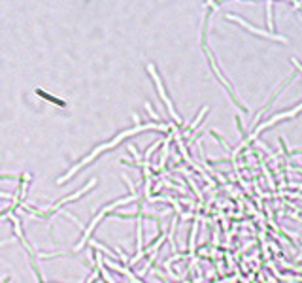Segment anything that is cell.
<instances>
[{"mask_svg":"<svg viewBox=\"0 0 302 283\" xmlns=\"http://www.w3.org/2000/svg\"><path fill=\"white\" fill-rule=\"evenodd\" d=\"M227 19H232V21H238L242 26H245L250 33L257 34V36H263V38H268V40H276V42H282V44H287V38H283V36H280V34H274V33H266V31H261V29H255V26H251L250 23L245 19H242V17H236V15H232V13H229V15H225Z\"/></svg>","mask_w":302,"mask_h":283,"instance_id":"3957f363","label":"cell"},{"mask_svg":"<svg viewBox=\"0 0 302 283\" xmlns=\"http://www.w3.org/2000/svg\"><path fill=\"white\" fill-rule=\"evenodd\" d=\"M148 72L151 74V76H153L155 85H157V89H159V95H161L162 102L167 104V108H168V114H170V117H172V119H174L176 123H178V125H181V119L178 117V114H176V109H174L172 102H170V98H168V95L164 93V87H162V83H161V77L157 76V72H155V66H153V65H148Z\"/></svg>","mask_w":302,"mask_h":283,"instance_id":"7a4b0ae2","label":"cell"},{"mask_svg":"<svg viewBox=\"0 0 302 283\" xmlns=\"http://www.w3.org/2000/svg\"><path fill=\"white\" fill-rule=\"evenodd\" d=\"M134 121H136V129L125 130V132H121V134H117L112 142H108V144H102V146H98V148L95 149L93 153H89L87 157H85V159H81V161L77 162V164H74V166H72L70 170H68V172H66V174L63 176V178H59V180H57L59 185H61V183H66V181L70 180V178H74V176H76V172H79V170H81V168H84L85 164H89V162L95 161V159H97V157H98L100 153H102V151H106V149H112V148H116L117 144L125 140L127 136H132V134H136V132H142V130H148V129L164 130V132H167V130H172V125H164V123H149V125H140V119H138V116H136V114H134Z\"/></svg>","mask_w":302,"mask_h":283,"instance_id":"6da1fadb","label":"cell"},{"mask_svg":"<svg viewBox=\"0 0 302 283\" xmlns=\"http://www.w3.org/2000/svg\"><path fill=\"white\" fill-rule=\"evenodd\" d=\"M280 144H282V149L285 151V140H283V138H280ZM289 155H298V149H295L293 153H289V151H287V159H289Z\"/></svg>","mask_w":302,"mask_h":283,"instance_id":"277c9868","label":"cell"}]
</instances>
